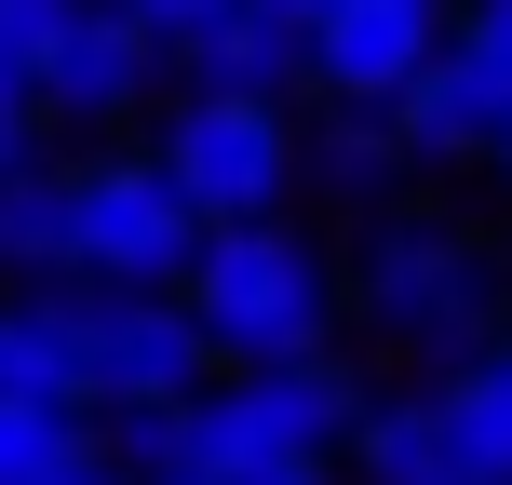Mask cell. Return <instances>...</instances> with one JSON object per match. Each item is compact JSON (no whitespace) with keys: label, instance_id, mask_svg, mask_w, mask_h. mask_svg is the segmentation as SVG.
<instances>
[{"label":"cell","instance_id":"obj_6","mask_svg":"<svg viewBox=\"0 0 512 485\" xmlns=\"http://www.w3.org/2000/svg\"><path fill=\"white\" fill-rule=\"evenodd\" d=\"M81 283H189V256H203V203H189L176 176L149 162H81Z\"/></svg>","mask_w":512,"mask_h":485},{"label":"cell","instance_id":"obj_11","mask_svg":"<svg viewBox=\"0 0 512 485\" xmlns=\"http://www.w3.org/2000/svg\"><path fill=\"white\" fill-rule=\"evenodd\" d=\"M0 391H27V405H81V283H27V297H0Z\"/></svg>","mask_w":512,"mask_h":485},{"label":"cell","instance_id":"obj_26","mask_svg":"<svg viewBox=\"0 0 512 485\" xmlns=\"http://www.w3.org/2000/svg\"><path fill=\"white\" fill-rule=\"evenodd\" d=\"M486 162H499V189H512V135H499V149H486Z\"/></svg>","mask_w":512,"mask_h":485},{"label":"cell","instance_id":"obj_4","mask_svg":"<svg viewBox=\"0 0 512 485\" xmlns=\"http://www.w3.org/2000/svg\"><path fill=\"white\" fill-rule=\"evenodd\" d=\"M162 176L203 203V230H230V216H283V189H297V122H283V95H176V122H162Z\"/></svg>","mask_w":512,"mask_h":485},{"label":"cell","instance_id":"obj_19","mask_svg":"<svg viewBox=\"0 0 512 485\" xmlns=\"http://www.w3.org/2000/svg\"><path fill=\"white\" fill-rule=\"evenodd\" d=\"M14 162H41V95L0 81V176H14Z\"/></svg>","mask_w":512,"mask_h":485},{"label":"cell","instance_id":"obj_18","mask_svg":"<svg viewBox=\"0 0 512 485\" xmlns=\"http://www.w3.org/2000/svg\"><path fill=\"white\" fill-rule=\"evenodd\" d=\"M81 27V0H0V81L14 95H41V68H54V41Z\"/></svg>","mask_w":512,"mask_h":485},{"label":"cell","instance_id":"obj_21","mask_svg":"<svg viewBox=\"0 0 512 485\" xmlns=\"http://www.w3.org/2000/svg\"><path fill=\"white\" fill-rule=\"evenodd\" d=\"M459 41H472V54H499V68H512V0H459Z\"/></svg>","mask_w":512,"mask_h":485},{"label":"cell","instance_id":"obj_22","mask_svg":"<svg viewBox=\"0 0 512 485\" xmlns=\"http://www.w3.org/2000/svg\"><path fill=\"white\" fill-rule=\"evenodd\" d=\"M41 485H149V472H122L108 445H81V459H68V472H41Z\"/></svg>","mask_w":512,"mask_h":485},{"label":"cell","instance_id":"obj_25","mask_svg":"<svg viewBox=\"0 0 512 485\" xmlns=\"http://www.w3.org/2000/svg\"><path fill=\"white\" fill-rule=\"evenodd\" d=\"M162 485H230V472H162Z\"/></svg>","mask_w":512,"mask_h":485},{"label":"cell","instance_id":"obj_23","mask_svg":"<svg viewBox=\"0 0 512 485\" xmlns=\"http://www.w3.org/2000/svg\"><path fill=\"white\" fill-rule=\"evenodd\" d=\"M230 485H337V459H256V472H230Z\"/></svg>","mask_w":512,"mask_h":485},{"label":"cell","instance_id":"obj_10","mask_svg":"<svg viewBox=\"0 0 512 485\" xmlns=\"http://www.w3.org/2000/svg\"><path fill=\"white\" fill-rule=\"evenodd\" d=\"M176 68H189V95H297L310 81V27L270 14V0H216L176 41Z\"/></svg>","mask_w":512,"mask_h":485},{"label":"cell","instance_id":"obj_24","mask_svg":"<svg viewBox=\"0 0 512 485\" xmlns=\"http://www.w3.org/2000/svg\"><path fill=\"white\" fill-rule=\"evenodd\" d=\"M270 14H297V27H324V14H337V0H270Z\"/></svg>","mask_w":512,"mask_h":485},{"label":"cell","instance_id":"obj_9","mask_svg":"<svg viewBox=\"0 0 512 485\" xmlns=\"http://www.w3.org/2000/svg\"><path fill=\"white\" fill-rule=\"evenodd\" d=\"M149 68H162V41L122 14V0H81V27L54 41V68H41V108L54 122H122L135 95H149Z\"/></svg>","mask_w":512,"mask_h":485},{"label":"cell","instance_id":"obj_12","mask_svg":"<svg viewBox=\"0 0 512 485\" xmlns=\"http://www.w3.org/2000/svg\"><path fill=\"white\" fill-rule=\"evenodd\" d=\"M0 283H81V189L54 162L0 176Z\"/></svg>","mask_w":512,"mask_h":485},{"label":"cell","instance_id":"obj_7","mask_svg":"<svg viewBox=\"0 0 512 485\" xmlns=\"http://www.w3.org/2000/svg\"><path fill=\"white\" fill-rule=\"evenodd\" d=\"M445 41H459V0H337V14L310 27V81H324L337 108H391Z\"/></svg>","mask_w":512,"mask_h":485},{"label":"cell","instance_id":"obj_14","mask_svg":"<svg viewBox=\"0 0 512 485\" xmlns=\"http://www.w3.org/2000/svg\"><path fill=\"white\" fill-rule=\"evenodd\" d=\"M432 405H445V445H459V472L512 485V351H472L459 378H432Z\"/></svg>","mask_w":512,"mask_h":485},{"label":"cell","instance_id":"obj_15","mask_svg":"<svg viewBox=\"0 0 512 485\" xmlns=\"http://www.w3.org/2000/svg\"><path fill=\"white\" fill-rule=\"evenodd\" d=\"M310 162H324V189H351V203H378V189L391 176H405V122H391V108H337V122H324V149H310Z\"/></svg>","mask_w":512,"mask_h":485},{"label":"cell","instance_id":"obj_3","mask_svg":"<svg viewBox=\"0 0 512 485\" xmlns=\"http://www.w3.org/2000/svg\"><path fill=\"white\" fill-rule=\"evenodd\" d=\"M364 405H378V391H364L337 351H310V364H230V391H203V459H189V472H256V459H351Z\"/></svg>","mask_w":512,"mask_h":485},{"label":"cell","instance_id":"obj_1","mask_svg":"<svg viewBox=\"0 0 512 485\" xmlns=\"http://www.w3.org/2000/svg\"><path fill=\"white\" fill-rule=\"evenodd\" d=\"M189 310H203V351L216 364H310L337 337V270L310 230H283V216H230V230H203L176 283Z\"/></svg>","mask_w":512,"mask_h":485},{"label":"cell","instance_id":"obj_20","mask_svg":"<svg viewBox=\"0 0 512 485\" xmlns=\"http://www.w3.org/2000/svg\"><path fill=\"white\" fill-rule=\"evenodd\" d=\"M122 14H135V27H149V41H162V54H176V41H189V27H203V14H216V0H122Z\"/></svg>","mask_w":512,"mask_h":485},{"label":"cell","instance_id":"obj_16","mask_svg":"<svg viewBox=\"0 0 512 485\" xmlns=\"http://www.w3.org/2000/svg\"><path fill=\"white\" fill-rule=\"evenodd\" d=\"M108 459H122V472H189V459H203V391H176V405H108Z\"/></svg>","mask_w":512,"mask_h":485},{"label":"cell","instance_id":"obj_5","mask_svg":"<svg viewBox=\"0 0 512 485\" xmlns=\"http://www.w3.org/2000/svg\"><path fill=\"white\" fill-rule=\"evenodd\" d=\"M203 391V310L176 283H81V405H176Z\"/></svg>","mask_w":512,"mask_h":485},{"label":"cell","instance_id":"obj_17","mask_svg":"<svg viewBox=\"0 0 512 485\" xmlns=\"http://www.w3.org/2000/svg\"><path fill=\"white\" fill-rule=\"evenodd\" d=\"M81 405H27V391H0V485H41V472H68L81 459Z\"/></svg>","mask_w":512,"mask_h":485},{"label":"cell","instance_id":"obj_13","mask_svg":"<svg viewBox=\"0 0 512 485\" xmlns=\"http://www.w3.org/2000/svg\"><path fill=\"white\" fill-rule=\"evenodd\" d=\"M351 459H364V485H486V472H459V445H445V405H432V391L364 405Z\"/></svg>","mask_w":512,"mask_h":485},{"label":"cell","instance_id":"obj_2","mask_svg":"<svg viewBox=\"0 0 512 485\" xmlns=\"http://www.w3.org/2000/svg\"><path fill=\"white\" fill-rule=\"evenodd\" d=\"M364 324L391 337V351H486L499 324V270L472 230H445V216H391V230H364Z\"/></svg>","mask_w":512,"mask_h":485},{"label":"cell","instance_id":"obj_8","mask_svg":"<svg viewBox=\"0 0 512 485\" xmlns=\"http://www.w3.org/2000/svg\"><path fill=\"white\" fill-rule=\"evenodd\" d=\"M391 122H405L418 162H472V149H499V135H512V68H499V54H472V41H445L432 68L391 95Z\"/></svg>","mask_w":512,"mask_h":485}]
</instances>
